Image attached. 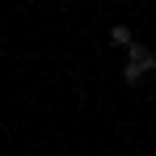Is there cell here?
Here are the masks:
<instances>
[{"instance_id": "2", "label": "cell", "mask_w": 156, "mask_h": 156, "mask_svg": "<svg viewBox=\"0 0 156 156\" xmlns=\"http://www.w3.org/2000/svg\"><path fill=\"white\" fill-rule=\"evenodd\" d=\"M110 42H114V47H131V30L127 26H114L110 30Z\"/></svg>"}, {"instance_id": "1", "label": "cell", "mask_w": 156, "mask_h": 156, "mask_svg": "<svg viewBox=\"0 0 156 156\" xmlns=\"http://www.w3.org/2000/svg\"><path fill=\"white\" fill-rule=\"evenodd\" d=\"M127 68H135V72H152V68H156V55L148 51V47H139V42H131V47H127Z\"/></svg>"}]
</instances>
